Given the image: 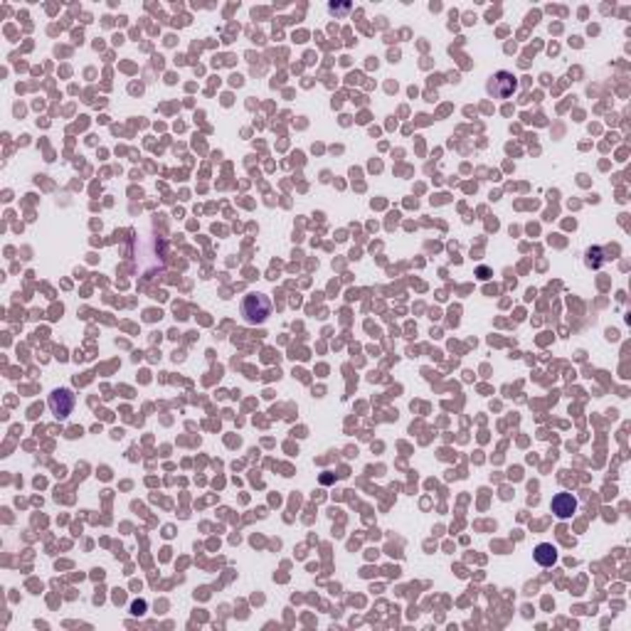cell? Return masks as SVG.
<instances>
[{"mask_svg":"<svg viewBox=\"0 0 631 631\" xmlns=\"http://www.w3.org/2000/svg\"><path fill=\"white\" fill-rule=\"evenodd\" d=\"M269 313H272V301H269V296H264V293H249V296L245 298V303H242V316H245V321L252 326L264 324Z\"/></svg>","mask_w":631,"mask_h":631,"instance_id":"cell-1","label":"cell"},{"mask_svg":"<svg viewBox=\"0 0 631 631\" xmlns=\"http://www.w3.org/2000/svg\"><path fill=\"white\" fill-rule=\"evenodd\" d=\"M74 402H77L74 392L67 390V387H62V390H55L52 395H50V409H52V414L57 419H67L74 409Z\"/></svg>","mask_w":631,"mask_h":631,"instance_id":"cell-2","label":"cell"},{"mask_svg":"<svg viewBox=\"0 0 631 631\" xmlns=\"http://www.w3.org/2000/svg\"><path fill=\"white\" fill-rule=\"evenodd\" d=\"M532 555H535V563L543 565V567H553V565L558 563V548L550 543H540Z\"/></svg>","mask_w":631,"mask_h":631,"instance_id":"cell-5","label":"cell"},{"mask_svg":"<svg viewBox=\"0 0 631 631\" xmlns=\"http://www.w3.org/2000/svg\"><path fill=\"white\" fill-rule=\"evenodd\" d=\"M550 508H553V513L560 521H567V518H572L577 513V498L572 493H558L553 498V506Z\"/></svg>","mask_w":631,"mask_h":631,"instance_id":"cell-4","label":"cell"},{"mask_svg":"<svg viewBox=\"0 0 631 631\" xmlns=\"http://www.w3.org/2000/svg\"><path fill=\"white\" fill-rule=\"evenodd\" d=\"M516 87H518L516 77L508 72H495L493 77L488 79V92L495 96V99H508V96L516 92Z\"/></svg>","mask_w":631,"mask_h":631,"instance_id":"cell-3","label":"cell"}]
</instances>
